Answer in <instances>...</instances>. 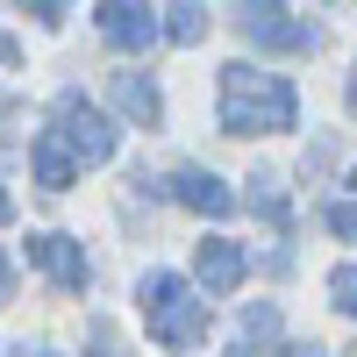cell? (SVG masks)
<instances>
[{
    "label": "cell",
    "instance_id": "8fae6325",
    "mask_svg": "<svg viewBox=\"0 0 357 357\" xmlns=\"http://www.w3.org/2000/svg\"><path fill=\"white\" fill-rule=\"evenodd\" d=\"M165 36L172 43H200L207 36V0H165Z\"/></svg>",
    "mask_w": 357,
    "mask_h": 357
},
{
    "label": "cell",
    "instance_id": "5b68a950",
    "mask_svg": "<svg viewBox=\"0 0 357 357\" xmlns=\"http://www.w3.org/2000/svg\"><path fill=\"white\" fill-rule=\"evenodd\" d=\"M243 272H250V250H243V243H229V236L193 243V279H200V293H236Z\"/></svg>",
    "mask_w": 357,
    "mask_h": 357
},
{
    "label": "cell",
    "instance_id": "ba28073f",
    "mask_svg": "<svg viewBox=\"0 0 357 357\" xmlns=\"http://www.w3.org/2000/svg\"><path fill=\"white\" fill-rule=\"evenodd\" d=\"M29 165H36V186H50V193H65L72 186V172H79V151L57 129H43L36 143H29Z\"/></svg>",
    "mask_w": 357,
    "mask_h": 357
},
{
    "label": "cell",
    "instance_id": "7402d4cb",
    "mask_svg": "<svg viewBox=\"0 0 357 357\" xmlns=\"http://www.w3.org/2000/svg\"><path fill=\"white\" fill-rule=\"evenodd\" d=\"M36 357H50V350H36Z\"/></svg>",
    "mask_w": 357,
    "mask_h": 357
},
{
    "label": "cell",
    "instance_id": "44dd1931",
    "mask_svg": "<svg viewBox=\"0 0 357 357\" xmlns=\"http://www.w3.org/2000/svg\"><path fill=\"white\" fill-rule=\"evenodd\" d=\"M350 186H357V172H350Z\"/></svg>",
    "mask_w": 357,
    "mask_h": 357
},
{
    "label": "cell",
    "instance_id": "30bf717a",
    "mask_svg": "<svg viewBox=\"0 0 357 357\" xmlns=\"http://www.w3.org/2000/svg\"><path fill=\"white\" fill-rule=\"evenodd\" d=\"M272 336H279V307L272 301H250L243 307V329H236V343H229V357H257Z\"/></svg>",
    "mask_w": 357,
    "mask_h": 357
},
{
    "label": "cell",
    "instance_id": "9c48e42d",
    "mask_svg": "<svg viewBox=\"0 0 357 357\" xmlns=\"http://www.w3.org/2000/svg\"><path fill=\"white\" fill-rule=\"evenodd\" d=\"M107 93H114V107H122L136 129H158V122H165V100H158V86L143 79V72H114Z\"/></svg>",
    "mask_w": 357,
    "mask_h": 357
},
{
    "label": "cell",
    "instance_id": "4fadbf2b",
    "mask_svg": "<svg viewBox=\"0 0 357 357\" xmlns=\"http://www.w3.org/2000/svg\"><path fill=\"white\" fill-rule=\"evenodd\" d=\"M86 357H129L122 329H114V321H93V329H86Z\"/></svg>",
    "mask_w": 357,
    "mask_h": 357
},
{
    "label": "cell",
    "instance_id": "7a4b0ae2",
    "mask_svg": "<svg viewBox=\"0 0 357 357\" xmlns=\"http://www.w3.org/2000/svg\"><path fill=\"white\" fill-rule=\"evenodd\" d=\"M136 301H143V321H151V336H158L165 350H193V343L207 336V301H193L172 272H143Z\"/></svg>",
    "mask_w": 357,
    "mask_h": 357
},
{
    "label": "cell",
    "instance_id": "2e32d148",
    "mask_svg": "<svg viewBox=\"0 0 357 357\" xmlns=\"http://www.w3.org/2000/svg\"><path fill=\"white\" fill-rule=\"evenodd\" d=\"M22 8H29V15H43V22H57V15H65V0H22Z\"/></svg>",
    "mask_w": 357,
    "mask_h": 357
},
{
    "label": "cell",
    "instance_id": "277c9868",
    "mask_svg": "<svg viewBox=\"0 0 357 357\" xmlns=\"http://www.w3.org/2000/svg\"><path fill=\"white\" fill-rule=\"evenodd\" d=\"M100 36L114 43V50H151L158 36H165V22H158V8L151 0H100Z\"/></svg>",
    "mask_w": 357,
    "mask_h": 357
},
{
    "label": "cell",
    "instance_id": "ac0fdd59",
    "mask_svg": "<svg viewBox=\"0 0 357 357\" xmlns=\"http://www.w3.org/2000/svg\"><path fill=\"white\" fill-rule=\"evenodd\" d=\"M286 357H329V350H321V343H293Z\"/></svg>",
    "mask_w": 357,
    "mask_h": 357
},
{
    "label": "cell",
    "instance_id": "5bb4252c",
    "mask_svg": "<svg viewBox=\"0 0 357 357\" xmlns=\"http://www.w3.org/2000/svg\"><path fill=\"white\" fill-rule=\"evenodd\" d=\"M329 293H336V307H343V314H357V264H336Z\"/></svg>",
    "mask_w": 357,
    "mask_h": 357
},
{
    "label": "cell",
    "instance_id": "7c38bea8",
    "mask_svg": "<svg viewBox=\"0 0 357 357\" xmlns=\"http://www.w3.org/2000/svg\"><path fill=\"white\" fill-rule=\"evenodd\" d=\"M250 207H257L272 229H286V193H279V178H250Z\"/></svg>",
    "mask_w": 357,
    "mask_h": 357
},
{
    "label": "cell",
    "instance_id": "e0dca14e",
    "mask_svg": "<svg viewBox=\"0 0 357 357\" xmlns=\"http://www.w3.org/2000/svg\"><path fill=\"white\" fill-rule=\"evenodd\" d=\"M0 65H22V43L8 36V29H0Z\"/></svg>",
    "mask_w": 357,
    "mask_h": 357
},
{
    "label": "cell",
    "instance_id": "3957f363",
    "mask_svg": "<svg viewBox=\"0 0 357 357\" xmlns=\"http://www.w3.org/2000/svg\"><path fill=\"white\" fill-rule=\"evenodd\" d=\"M57 136L79 151V165H107L114 158V122L86 93H57Z\"/></svg>",
    "mask_w": 357,
    "mask_h": 357
},
{
    "label": "cell",
    "instance_id": "ffe728a7",
    "mask_svg": "<svg viewBox=\"0 0 357 357\" xmlns=\"http://www.w3.org/2000/svg\"><path fill=\"white\" fill-rule=\"evenodd\" d=\"M350 107H357V79H350Z\"/></svg>",
    "mask_w": 357,
    "mask_h": 357
},
{
    "label": "cell",
    "instance_id": "9a60e30c",
    "mask_svg": "<svg viewBox=\"0 0 357 357\" xmlns=\"http://www.w3.org/2000/svg\"><path fill=\"white\" fill-rule=\"evenodd\" d=\"M329 229L343 236V243H357V200H343V207H329Z\"/></svg>",
    "mask_w": 357,
    "mask_h": 357
},
{
    "label": "cell",
    "instance_id": "d6986e66",
    "mask_svg": "<svg viewBox=\"0 0 357 357\" xmlns=\"http://www.w3.org/2000/svg\"><path fill=\"white\" fill-rule=\"evenodd\" d=\"M8 215H15V207H8V193H0V222H8Z\"/></svg>",
    "mask_w": 357,
    "mask_h": 357
},
{
    "label": "cell",
    "instance_id": "6da1fadb",
    "mask_svg": "<svg viewBox=\"0 0 357 357\" xmlns=\"http://www.w3.org/2000/svg\"><path fill=\"white\" fill-rule=\"evenodd\" d=\"M293 86L279 72H250V65H222V129L229 136H272L293 129Z\"/></svg>",
    "mask_w": 357,
    "mask_h": 357
},
{
    "label": "cell",
    "instance_id": "8992f818",
    "mask_svg": "<svg viewBox=\"0 0 357 357\" xmlns=\"http://www.w3.org/2000/svg\"><path fill=\"white\" fill-rule=\"evenodd\" d=\"M22 257L36 264V272H50L65 293H79L86 279H93V272H86V250L72 243V236H50V229H43V236H29V243H22Z\"/></svg>",
    "mask_w": 357,
    "mask_h": 357
},
{
    "label": "cell",
    "instance_id": "52a82bcc",
    "mask_svg": "<svg viewBox=\"0 0 357 357\" xmlns=\"http://www.w3.org/2000/svg\"><path fill=\"white\" fill-rule=\"evenodd\" d=\"M172 193L186 200L193 215H215V222H222V215H236V193L222 186L215 172H200V165H178V172H172Z\"/></svg>",
    "mask_w": 357,
    "mask_h": 357
}]
</instances>
